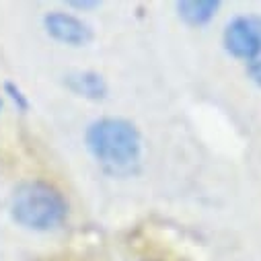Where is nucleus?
<instances>
[{
    "mask_svg": "<svg viewBox=\"0 0 261 261\" xmlns=\"http://www.w3.org/2000/svg\"><path fill=\"white\" fill-rule=\"evenodd\" d=\"M66 202L62 193L43 181L21 183L11 200L13 220L29 230H51L66 218Z\"/></svg>",
    "mask_w": 261,
    "mask_h": 261,
    "instance_id": "nucleus-1",
    "label": "nucleus"
},
{
    "mask_svg": "<svg viewBox=\"0 0 261 261\" xmlns=\"http://www.w3.org/2000/svg\"><path fill=\"white\" fill-rule=\"evenodd\" d=\"M5 91H7V95L13 99V103L17 105V109H21V111H27V107H29V101H27V97L23 95V91L15 85V83H7L5 85Z\"/></svg>",
    "mask_w": 261,
    "mask_h": 261,
    "instance_id": "nucleus-7",
    "label": "nucleus"
},
{
    "mask_svg": "<svg viewBox=\"0 0 261 261\" xmlns=\"http://www.w3.org/2000/svg\"><path fill=\"white\" fill-rule=\"evenodd\" d=\"M66 85L72 93L87 99H103L107 93V85L97 72H72L66 76Z\"/></svg>",
    "mask_w": 261,
    "mask_h": 261,
    "instance_id": "nucleus-5",
    "label": "nucleus"
},
{
    "mask_svg": "<svg viewBox=\"0 0 261 261\" xmlns=\"http://www.w3.org/2000/svg\"><path fill=\"white\" fill-rule=\"evenodd\" d=\"M218 7H220V3H214V0H183V3H177L179 17L185 23L195 25V27L212 21Z\"/></svg>",
    "mask_w": 261,
    "mask_h": 261,
    "instance_id": "nucleus-6",
    "label": "nucleus"
},
{
    "mask_svg": "<svg viewBox=\"0 0 261 261\" xmlns=\"http://www.w3.org/2000/svg\"><path fill=\"white\" fill-rule=\"evenodd\" d=\"M43 27L56 41L66 45H87L93 39V29L83 19L62 11L47 13L43 17Z\"/></svg>",
    "mask_w": 261,
    "mask_h": 261,
    "instance_id": "nucleus-4",
    "label": "nucleus"
},
{
    "mask_svg": "<svg viewBox=\"0 0 261 261\" xmlns=\"http://www.w3.org/2000/svg\"><path fill=\"white\" fill-rule=\"evenodd\" d=\"M247 72H249L251 81H253L255 85H259V87H261V51H259L253 60H249V62H247Z\"/></svg>",
    "mask_w": 261,
    "mask_h": 261,
    "instance_id": "nucleus-8",
    "label": "nucleus"
},
{
    "mask_svg": "<svg viewBox=\"0 0 261 261\" xmlns=\"http://www.w3.org/2000/svg\"><path fill=\"white\" fill-rule=\"evenodd\" d=\"M0 109H3V101H0Z\"/></svg>",
    "mask_w": 261,
    "mask_h": 261,
    "instance_id": "nucleus-10",
    "label": "nucleus"
},
{
    "mask_svg": "<svg viewBox=\"0 0 261 261\" xmlns=\"http://www.w3.org/2000/svg\"><path fill=\"white\" fill-rule=\"evenodd\" d=\"M224 47L239 60H253L261 51V17L245 15L232 19L222 35Z\"/></svg>",
    "mask_w": 261,
    "mask_h": 261,
    "instance_id": "nucleus-3",
    "label": "nucleus"
},
{
    "mask_svg": "<svg viewBox=\"0 0 261 261\" xmlns=\"http://www.w3.org/2000/svg\"><path fill=\"white\" fill-rule=\"evenodd\" d=\"M144 261H156V259H144Z\"/></svg>",
    "mask_w": 261,
    "mask_h": 261,
    "instance_id": "nucleus-9",
    "label": "nucleus"
},
{
    "mask_svg": "<svg viewBox=\"0 0 261 261\" xmlns=\"http://www.w3.org/2000/svg\"><path fill=\"white\" fill-rule=\"evenodd\" d=\"M87 146L97 161L111 169H127L140 156V134L119 117H103L87 129Z\"/></svg>",
    "mask_w": 261,
    "mask_h": 261,
    "instance_id": "nucleus-2",
    "label": "nucleus"
}]
</instances>
